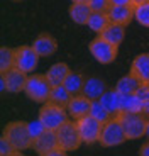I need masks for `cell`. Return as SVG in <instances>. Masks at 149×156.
I'll list each match as a JSON object with an SVG mask.
<instances>
[{
	"label": "cell",
	"instance_id": "obj_23",
	"mask_svg": "<svg viewBox=\"0 0 149 156\" xmlns=\"http://www.w3.org/2000/svg\"><path fill=\"white\" fill-rule=\"evenodd\" d=\"M71 97L73 95L68 92V88L64 85H54L51 88V94H49V102H53V104H58V105L64 107L66 109L68 104H70Z\"/></svg>",
	"mask_w": 149,
	"mask_h": 156
},
{
	"label": "cell",
	"instance_id": "obj_6",
	"mask_svg": "<svg viewBox=\"0 0 149 156\" xmlns=\"http://www.w3.org/2000/svg\"><path fill=\"white\" fill-rule=\"evenodd\" d=\"M56 134H58L59 146L64 148L66 151H76L83 144L80 131H78V124H76L74 119H71V121L68 119L66 122H63L56 129Z\"/></svg>",
	"mask_w": 149,
	"mask_h": 156
},
{
	"label": "cell",
	"instance_id": "obj_10",
	"mask_svg": "<svg viewBox=\"0 0 149 156\" xmlns=\"http://www.w3.org/2000/svg\"><path fill=\"white\" fill-rule=\"evenodd\" d=\"M56 146H59L58 141V134L53 129H46L39 137L34 139V144H32V149L39 156H47L51 149H54Z\"/></svg>",
	"mask_w": 149,
	"mask_h": 156
},
{
	"label": "cell",
	"instance_id": "obj_19",
	"mask_svg": "<svg viewBox=\"0 0 149 156\" xmlns=\"http://www.w3.org/2000/svg\"><path fill=\"white\" fill-rule=\"evenodd\" d=\"M103 39H107L109 43L115 44V46H120L126 39V26H120V24H114L110 22L102 32H100Z\"/></svg>",
	"mask_w": 149,
	"mask_h": 156
},
{
	"label": "cell",
	"instance_id": "obj_11",
	"mask_svg": "<svg viewBox=\"0 0 149 156\" xmlns=\"http://www.w3.org/2000/svg\"><path fill=\"white\" fill-rule=\"evenodd\" d=\"M32 48L36 49V53L41 58H49L58 51V41L47 32H41L37 37L32 41Z\"/></svg>",
	"mask_w": 149,
	"mask_h": 156
},
{
	"label": "cell",
	"instance_id": "obj_21",
	"mask_svg": "<svg viewBox=\"0 0 149 156\" xmlns=\"http://www.w3.org/2000/svg\"><path fill=\"white\" fill-rule=\"evenodd\" d=\"M141 83H142L141 80L129 71L127 75H124L122 78H119V82L115 83V88H117L120 94H136L137 88L141 87Z\"/></svg>",
	"mask_w": 149,
	"mask_h": 156
},
{
	"label": "cell",
	"instance_id": "obj_5",
	"mask_svg": "<svg viewBox=\"0 0 149 156\" xmlns=\"http://www.w3.org/2000/svg\"><path fill=\"white\" fill-rule=\"evenodd\" d=\"M88 51L90 55L97 59L100 65H110L114 63L115 58L119 55V46L109 43L107 39H103L100 34H97V37L92 39L88 43Z\"/></svg>",
	"mask_w": 149,
	"mask_h": 156
},
{
	"label": "cell",
	"instance_id": "obj_25",
	"mask_svg": "<svg viewBox=\"0 0 149 156\" xmlns=\"http://www.w3.org/2000/svg\"><path fill=\"white\" fill-rule=\"evenodd\" d=\"M144 102L136 94H122V110L120 112H142Z\"/></svg>",
	"mask_w": 149,
	"mask_h": 156
},
{
	"label": "cell",
	"instance_id": "obj_17",
	"mask_svg": "<svg viewBox=\"0 0 149 156\" xmlns=\"http://www.w3.org/2000/svg\"><path fill=\"white\" fill-rule=\"evenodd\" d=\"M100 102H102L103 107L110 112V115H112V117H115L122 110V94L119 92L117 88H114V90L107 88L105 94L100 97Z\"/></svg>",
	"mask_w": 149,
	"mask_h": 156
},
{
	"label": "cell",
	"instance_id": "obj_35",
	"mask_svg": "<svg viewBox=\"0 0 149 156\" xmlns=\"http://www.w3.org/2000/svg\"><path fill=\"white\" fill-rule=\"evenodd\" d=\"M142 114L149 119V100H146L144 104H142Z\"/></svg>",
	"mask_w": 149,
	"mask_h": 156
},
{
	"label": "cell",
	"instance_id": "obj_15",
	"mask_svg": "<svg viewBox=\"0 0 149 156\" xmlns=\"http://www.w3.org/2000/svg\"><path fill=\"white\" fill-rule=\"evenodd\" d=\"M92 9L88 5V2H71L70 9H68V14H70V19L78 26H86L88 19L92 16Z\"/></svg>",
	"mask_w": 149,
	"mask_h": 156
},
{
	"label": "cell",
	"instance_id": "obj_36",
	"mask_svg": "<svg viewBox=\"0 0 149 156\" xmlns=\"http://www.w3.org/2000/svg\"><path fill=\"white\" fill-rule=\"evenodd\" d=\"M0 90H2V94H5L7 92V85H5V78L0 75Z\"/></svg>",
	"mask_w": 149,
	"mask_h": 156
},
{
	"label": "cell",
	"instance_id": "obj_24",
	"mask_svg": "<svg viewBox=\"0 0 149 156\" xmlns=\"http://www.w3.org/2000/svg\"><path fill=\"white\" fill-rule=\"evenodd\" d=\"M109 24H110V19H109V16H107V12H92V16H90V19H88V24H86V26H88V29L93 31L95 34H100Z\"/></svg>",
	"mask_w": 149,
	"mask_h": 156
},
{
	"label": "cell",
	"instance_id": "obj_9",
	"mask_svg": "<svg viewBox=\"0 0 149 156\" xmlns=\"http://www.w3.org/2000/svg\"><path fill=\"white\" fill-rule=\"evenodd\" d=\"M14 49H16V65H14V66L22 70L24 73L31 75L32 71L37 68V63H39L41 56L36 53L32 44L31 46L22 44V46H17V48H14Z\"/></svg>",
	"mask_w": 149,
	"mask_h": 156
},
{
	"label": "cell",
	"instance_id": "obj_29",
	"mask_svg": "<svg viewBox=\"0 0 149 156\" xmlns=\"http://www.w3.org/2000/svg\"><path fill=\"white\" fill-rule=\"evenodd\" d=\"M20 153L22 151H19V149L2 134V137H0V154L2 156H19Z\"/></svg>",
	"mask_w": 149,
	"mask_h": 156
},
{
	"label": "cell",
	"instance_id": "obj_16",
	"mask_svg": "<svg viewBox=\"0 0 149 156\" xmlns=\"http://www.w3.org/2000/svg\"><path fill=\"white\" fill-rule=\"evenodd\" d=\"M105 90H107V83L103 82L102 78L90 76V78L85 80V85H83L81 94L85 95V97H88L90 100H98V98L105 94Z\"/></svg>",
	"mask_w": 149,
	"mask_h": 156
},
{
	"label": "cell",
	"instance_id": "obj_4",
	"mask_svg": "<svg viewBox=\"0 0 149 156\" xmlns=\"http://www.w3.org/2000/svg\"><path fill=\"white\" fill-rule=\"evenodd\" d=\"M126 141H127L126 133H124L117 117H110L107 122H103L100 139H98V144L102 148H115V146H120Z\"/></svg>",
	"mask_w": 149,
	"mask_h": 156
},
{
	"label": "cell",
	"instance_id": "obj_18",
	"mask_svg": "<svg viewBox=\"0 0 149 156\" xmlns=\"http://www.w3.org/2000/svg\"><path fill=\"white\" fill-rule=\"evenodd\" d=\"M130 73L141 80L142 83L149 82V53H141L130 63Z\"/></svg>",
	"mask_w": 149,
	"mask_h": 156
},
{
	"label": "cell",
	"instance_id": "obj_40",
	"mask_svg": "<svg viewBox=\"0 0 149 156\" xmlns=\"http://www.w3.org/2000/svg\"><path fill=\"white\" fill-rule=\"evenodd\" d=\"M10 2H24V0H10Z\"/></svg>",
	"mask_w": 149,
	"mask_h": 156
},
{
	"label": "cell",
	"instance_id": "obj_33",
	"mask_svg": "<svg viewBox=\"0 0 149 156\" xmlns=\"http://www.w3.org/2000/svg\"><path fill=\"white\" fill-rule=\"evenodd\" d=\"M139 156H149V139L139 148Z\"/></svg>",
	"mask_w": 149,
	"mask_h": 156
},
{
	"label": "cell",
	"instance_id": "obj_26",
	"mask_svg": "<svg viewBox=\"0 0 149 156\" xmlns=\"http://www.w3.org/2000/svg\"><path fill=\"white\" fill-rule=\"evenodd\" d=\"M16 65V49L7 46L0 48V73H7Z\"/></svg>",
	"mask_w": 149,
	"mask_h": 156
},
{
	"label": "cell",
	"instance_id": "obj_31",
	"mask_svg": "<svg viewBox=\"0 0 149 156\" xmlns=\"http://www.w3.org/2000/svg\"><path fill=\"white\" fill-rule=\"evenodd\" d=\"M88 5L93 12H107L110 4V0H88Z\"/></svg>",
	"mask_w": 149,
	"mask_h": 156
},
{
	"label": "cell",
	"instance_id": "obj_38",
	"mask_svg": "<svg viewBox=\"0 0 149 156\" xmlns=\"http://www.w3.org/2000/svg\"><path fill=\"white\" fill-rule=\"evenodd\" d=\"M146 137L149 139V119H147V127H146Z\"/></svg>",
	"mask_w": 149,
	"mask_h": 156
},
{
	"label": "cell",
	"instance_id": "obj_1",
	"mask_svg": "<svg viewBox=\"0 0 149 156\" xmlns=\"http://www.w3.org/2000/svg\"><path fill=\"white\" fill-rule=\"evenodd\" d=\"M115 117L120 122L127 139L134 141V139H139V137L146 136L147 117L142 112H119Z\"/></svg>",
	"mask_w": 149,
	"mask_h": 156
},
{
	"label": "cell",
	"instance_id": "obj_3",
	"mask_svg": "<svg viewBox=\"0 0 149 156\" xmlns=\"http://www.w3.org/2000/svg\"><path fill=\"white\" fill-rule=\"evenodd\" d=\"M51 88L53 85L49 83L46 73L44 75L34 73L27 76V82H26V87H24V94L36 104H44V102L49 100Z\"/></svg>",
	"mask_w": 149,
	"mask_h": 156
},
{
	"label": "cell",
	"instance_id": "obj_20",
	"mask_svg": "<svg viewBox=\"0 0 149 156\" xmlns=\"http://www.w3.org/2000/svg\"><path fill=\"white\" fill-rule=\"evenodd\" d=\"M70 66H68L66 63H54L49 70L46 71V76L47 80H49V83H51L53 87L54 85H63L64 80H66V76L70 75Z\"/></svg>",
	"mask_w": 149,
	"mask_h": 156
},
{
	"label": "cell",
	"instance_id": "obj_30",
	"mask_svg": "<svg viewBox=\"0 0 149 156\" xmlns=\"http://www.w3.org/2000/svg\"><path fill=\"white\" fill-rule=\"evenodd\" d=\"M27 127H29V133H31V136H32V139H36V137H39L41 134L46 131V126L41 122V119L37 117L36 121H31V122H27Z\"/></svg>",
	"mask_w": 149,
	"mask_h": 156
},
{
	"label": "cell",
	"instance_id": "obj_27",
	"mask_svg": "<svg viewBox=\"0 0 149 156\" xmlns=\"http://www.w3.org/2000/svg\"><path fill=\"white\" fill-rule=\"evenodd\" d=\"M90 115L92 117H95L97 121H100V122H107L110 119V112L103 107V104L100 102V98L98 100H92V105H90Z\"/></svg>",
	"mask_w": 149,
	"mask_h": 156
},
{
	"label": "cell",
	"instance_id": "obj_37",
	"mask_svg": "<svg viewBox=\"0 0 149 156\" xmlns=\"http://www.w3.org/2000/svg\"><path fill=\"white\" fill-rule=\"evenodd\" d=\"M142 2H146V0H130V4L136 7V5H139V4H142Z\"/></svg>",
	"mask_w": 149,
	"mask_h": 156
},
{
	"label": "cell",
	"instance_id": "obj_8",
	"mask_svg": "<svg viewBox=\"0 0 149 156\" xmlns=\"http://www.w3.org/2000/svg\"><path fill=\"white\" fill-rule=\"evenodd\" d=\"M76 124H78V131H80L83 144H86V146L97 144L98 139H100V133H102L103 122L97 121L95 117H92L90 114H88V115H85V117L76 119Z\"/></svg>",
	"mask_w": 149,
	"mask_h": 156
},
{
	"label": "cell",
	"instance_id": "obj_12",
	"mask_svg": "<svg viewBox=\"0 0 149 156\" xmlns=\"http://www.w3.org/2000/svg\"><path fill=\"white\" fill-rule=\"evenodd\" d=\"M5 78V85H7V92L10 94H19V92H24V87H26V82H27V73H24L19 68H10L7 73H0Z\"/></svg>",
	"mask_w": 149,
	"mask_h": 156
},
{
	"label": "cell",
	"instance_id": "obj_28",
	"mask_svg": "<svg viewBox=\"0 0 149 156\" xmlns=\"http://www.w3.org/2000/svg\"><path fill=\"white\" fill-rule=\"evenodd\" d=\"M134 19L137 20L141 26L149 27V0L134 7Z\"/></svg>",
	"mask_w": 149,
	"mask_h": 156
},
{
	"label": "cell",
	"instance_id": "obj_14",
	"mask_svg": "<svg viewBox=\"0 0 149 156\" xmlns=\"http://www.w3.org/2000/svg\"><path fill=\"white\" fill-rule=\"evenodd\" d=\"M107 16H109L110 22L129 26L134 19V5H110Z\"/></svg>",
	"mask_w": 149,
	"mask_h": 156
},
{
	"label": "cell",
	"instance_id": "obj_39",
	"mask_svg": "<svg viewBox=\"0 0 149 156\" xmlns=\"http://www.w3.org/2000/svg\"><path fill=\"white\" fill-rule=\"evenodd\" d=\"M71 2H88V0H71Z\"/></svg>",
	"mask_w": 149,
	"mask_h": 156
},
{
	"label": "cell",
	"instance_id": "obj_22",
	"mask_svg": "<svg viewBox=\"0 0 149 156\" xmlns=\"http://www.w3.org/2000/svg\"><path fill=\"white\" fill-rule=\"evenodd\" d=\"M85 80L86 78L83 76L81 71H70V75L66 76L63 85L68 88L71 95H80L83 90V85H85Z\"/></svg>",
	"mask_w": 149,
	"mask_h": 156
},
{
	"label": "cell",
	"instance_id": "obj_2",
	"mask_svg": "<svg viewBox=\"0 0 149 156\" xmlns=\"http://www.w3.org/2000/svg\"><path fill=\"white\" fill-rule=\"evenodd\" d=\"M4 134L12 144L16 146L19 151H26V149H31L34 144V139H32L31 133H29L27 122L24 121H12L9 122L4 127Z\"/></svg>",
	"mask_w": 149,
	"mask_h": 156
},
{
	"label": "cell",
	"instance_id": "obj_32",
	"mask_svg": "<svg viewBox=\"0 0 149 156\" xmlns=\"http://www.w3.org/2000/svg\"><path fill=\"white\" fill-rule=\"evenodd\" d=\"M136 95H137V97L141 98L142 102L149 100V82H144V83H141V87L137 88V92H136Z\"/></svg>",
	"mask_w": 149,
	"mask_h": 156
},
{
	"label": "cell",
	"instance_id": "obj_7",
	"mask_svg": "<svg viewBox=\"0 0 149 156\" xmlns=\"http://www.w3.org/2000/svg\"><path fill=\"white\" fill-rule=\"evenodd\" d=\"M37 117H39L41 122L46 126V129L56 131L63 122L68 121L70 115H68V110L64 109V107H61V105H58V104H53V102L47 100V102H44L43 107L39 109V115Z\"/></svg>",
	"mask_w": 149,
	"mask_h": 156
},
{
	"label": "cell",
	"instance_id": "obj_34",
	"mask_svg": "<svg viewBox=\"0 0 149 156\" xmlns=\"http://www.w3.org/2000/svg\"><path fill=\"white\" fill-rule=\"evenodd\" d=\"M110 4L112 5H132L130 0H110Z\"/></svg>",
	"mask_w": 149,
	"mask_h": 156
},
{
	"label": "cell",
	"instance_id": "obj_13",
	"mask_svg": "<svg viewBox=\"0 0 149 156\" xmlns=\"http://www.w3.org/2000/svg\"><path fill=\"white\" fill-rule=\"evenodd\" d=\"M90 105H92V100L88 97H85L83 94L80 95H73L68 104L66 110H68V115L71 119H80V117H85L90 114Z\"/></svg>",
	"mask_w": 149,
	"mask_h": 156
}]
</instances>
